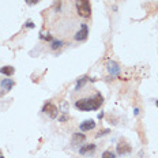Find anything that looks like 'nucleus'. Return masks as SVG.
<instances>
[{"mask_svg":"<svg viewBox=\"0 0 158 158\" xmlns=\"http://www.w3.org/2000/svg\"><path fill=\"white\" fill-rule=\"evenodd\" d=\"M60 7H61V4H60V1H57V4L55 6V10H56V11H59Z\"/></svg>","mask_w":158,"mask_h":158,"instance_id":"nucleus-17","label":"nucleus"},{"mask_svg":"<svg viewBox=\"0 0 158 158\" xmlns=\"http://www.w3.org/2000/svg\"><path fill=\"white\" fill-rule=\"evenodd\" d=\"M64 45V42L63 41H60V40H55V41H52V49L53 51H56V49H59V48H61Z\"/></svg>","mask_w":158,"mask_h":158,"instance_id":"nucleus-12","label":"nucleus"},{"mask_svg":"<svg viewBox=\"0 0 158 158\" xmlns=\"http://www.w3.org/2000/svg\"><path fill=\"white\" fill-rule=\"evenodd\" d=\"M76 11L79 16L82 18H90L91 15V7H90V0H76Z\"/></svg>","mask_w":158,"mask_h":158,"instance_id":"nucleus-2","label":"nucleus"},{"mask_svg":"<svg viewBox=\"0 0 158 158\" xmlns=\"http://www.w3.org/2000/svg\"><path fill=\"white\" fill-rule=\"evenodd\" d=\"M25 26H26V28H29V29H32V28H34V23H33L32 20H28V22H26V25H25Z\"/></svg>","mask_w":158,"mask_h":158,"instance_id":"nucleus-16","label":"nucleus"},{"mask_svg":"<svg viewBox=\"0 0 158 158\" xmlns=\"http://www.w3.org/2000/svg\"><path fill=\"white\" fill-rule=\"evenodd\" d=\"M134 113H135V115H138V113H139V109H138V108H135V109H134Z\"/></svg>","mask_w":158,"mask_h":158,"instance_id":"nucleus-20","label":"nucleus"},{"mask_svg":"<svg viewBox=\"0 0 158 158\" xmlns=\"http://www.w3.org/2000/svg\"><path fill=\"white\" fill-rule=\"evenodd\" d=\"M155 105H157V107H158V101H157V102H155Z\"/></svg>","mask_w":158,"mask_h":158,"instance_id":"nucleus-21","label":"nucleus"},{"mask_svg":"<svg viewBox=\"0 0 158 158\" xmlns=\"http://www.w3.org/2000/svg\"><path fill=\"white\" fill-rule=\"evenodd\" d=\"M95 127V121L94 120H85L83 123H80V126H79V128H80V131H90L93 130Z\"/></svg>","mask_w":158,"mask_h":158,"instance_id":"nucleus-9","label":"nucleus"},{"mask_svg":"<svg viewBox=\"0 0 158 158\" xmlns=\"http://www.w3.org/2000/svg\"><path fill=\"white\" fill-rule=\"evenodd\" d=\"M26 1H30V0H26Z\"/></svg>","mask_w":158,"mask_h":158,"instance_id":"nucleus-23","label":"nucleus"},{"mask_svg":"<svg viewBox=\"0 0 158 158\" xmlns=\"http://www.w3.org/2000/svg\"><path fill=\"white\" fill-rule=\"evenodd\" d=\"M102 158H116V155L113 154L111 150H107V151H104Z\"/></svg>","mask_w":158,"mask_h":158,"instance_id":"nucleus-14","label":"nucleus"},{"mask_svg":"<svg viewBox=\"0 0 158 158\" xmlns=\"http://www.w3.org/2000/svg\"><path fill=\"white\" fill-rule=\"evenodd\" d=\"M116 151H117L118 155H126V154H130L131 153V146L126 142H118V145L116 146Z\"/></svg>","mask_w":158,"mask_h":158,"instance_id":"nucleus-5","label":"nucleus"},{"mask_svg":"<svg viewBox=\"0 0 158 158\" xmlns=\"http://www.w3.org/2000/svg\"><path fill=\"white\" fill-rule=\"evenodd\" d=\"M89 80V76H83V78H80V80H78V83H76V86H75V90H79L80 87L85 85V83Z\"/></svg>","mask_w":158,"mask_h":158,"instance_id":"nucleus-13","label":"nucleus"},{"mask_svg":"<svg viewBox=\"0 0 158 158\" xmlns=\"http://www.w3.org/2000/svg\"><path fill=\"white\" fill-rule=\"evenodd\" d=\"M0 158H4V157H0Z\"/></svg>","mask_w":158,"mask_h":158,"instance_id":"nucleus-24","label":"nucleus"},{"mask_svg":"<svg viewBox=\"0 0 158 158\" xmlns=\"http://www.w3.org/2000/svg\"><path fill=\"white\" fill-rule=\"evenodd\" d=\"M14 85H15V83H14L12 79H3V80L0 82V87L4 90V93H7V91L11 90Z\"/></svg>","mask_w":158,"mask_h":158,"instance_id":"nucleus-10","label":"nucleus"},{"mask_svg":"<svg viewBox=\"0 0 158 158\" xmlns=\"http://www.w3.org/2000/svg\"><path fill=\"white\" fill-rule=\"evenodd\" d=\"M95 150V145L94 143H90V145H83V146L79 147V154L86 155L89 153H93Z\"/></svg>","mask_w":158,"mask_h":158,"instance_id":"nucleus-8","label":"nucleus"},{"mask_svg":"<svg viewBox=\"0 0 158 158\" xmlns=\"http://www.w3.org/2000/svg\"><path fill=\"white\" fill-rule=\"evenodd\" d=\"M87 36H89V26L86 23H82L80 25V29L75 33V37L74 38L76 41H85L87 38Z\"/></svg>","mask_w":158,"mask_h":158,"instance_id":"nucleus-4","label":"nucleus"},{"mask_svg":"<svg viewBox=\"0 0 158 158\" xmlns=\"http://www.w3.org/2000/svg\"><path fill=\"white\" fill-rule=\"evenodd\" d=\"M0 157H1V151H0Z\"/></svg>","mask_w":158,"mask_h":158,"instance_id":"nucleus-22","label":"nucleus"},{"mask_svg":"<svg viewBox=\"0 0 158 158\" xmlns=\"http://www.w3.org/2000/svg\"><path fill=\"white\" fill-rule=\"evenodd\" d=\"M104 102V97L99 93H95L93 97H87V98L78 99L75 102V108H78L79 111H97Z\"/></svg>","mask_w":158,"mask_h":158,"instance_id":"nucleus-1","label":"nucleus"},{"mask_svg":"<svg viewBox=\"0 0 158 158\" xmlns=\"http://www.w3.org/2000/svg\"><path fill=\"white\" fill-rule=\"evenodd\" d=\"M42 112L47 116H49L51 118H56L57 116H59V109H57V107H56L55 104H52V102L45 104L44 108H42Z\"/></svg>","mask_w":158,"mask_h":158,"instance_id":"nucleus-3","label":"nucleus"},{"mask_svg":"<svg viewBox=\"0 0 158 158\" xmlns=\"http://www.w3.org/2000/svg\"><path fill=\"white\" fill-rule=\"evenodd\" d=\"M38 1H40V0H30V1H29V4H37Z\"/></svg>","mask_w":158,"mask_h":158,"instance_id":"nucleus-19","label":"nucleus"},{"mask_svg":"<svg viewBox=\"0 0 158 158\" xmlns=\"http://www.w3.org/2000/svg\"><path fill=\"white\" fill-rule=\"evenodd\" d=\"M14 72H15V68L12 66H4V67L0 68V74H3L6 76H11Z\"/></svg>","mask_w":158,"mask_h":158,"instance_id":"nucleus-11","label":"nucleus"},{"mask_svg":"<svg viewBox=\"0 0 158 158\" xmlns=\"http://www.w3.org/2000/svg\"><path fill=\"white\" fill-rule=\"evenodd\" d=\"M108 71H109V74H111L112 76H116V75H118V72H120V67H118V64L116 63V61L109 60V61H108Z\"/></svg>","mask_w":158,"mask_h":158,"instance_id":"nucleus-6","label":"nucleus"},{"mask_svg":"<svg viewBox=\"0 0 158 158\" xmlns=\"http://www.w3.org/2000/svg\"><path fill=\"white\" fill-rule=\"evenodd\" d=\"M107 134H109V130H102V131H99L95 136H97V138H101V136H104V135H107Z\"/></svg>","mask_w":158,"mask_h":158,"instance_id":"nucleus-15","label":"nucleus"},{"mask_svg":"<svg viewBox=\"0 0 158 158\" xmlns=\"http://www.w3.org/2000/svg\"><path fill=\"white\" fill-rule=\"evenodd\" d=\"M85 140H86V136H85V135L79 134V132H75V134L72 135L71 143H72V146H78V145H82Z\"/></svg>","mask_w":158,"mask_h":158,"instance_id":"nucleus-7","label":"nucleus"},{"mask_svg":"<svg viewBox=\"0 0 158 158\" xmlns=\"http://www.w3.org/2000/svg\"><path fill=\"white\" fill-rule=\"evenodd\" d=\"M42 38H44V40H47V41H52V40H53V38H52V37H51V36H47V37H42Z\"/></svg>","mask_w":158,"mask_h":158,"instance_id":"nucleus-18","label":"nucleus"}]
</instances>
